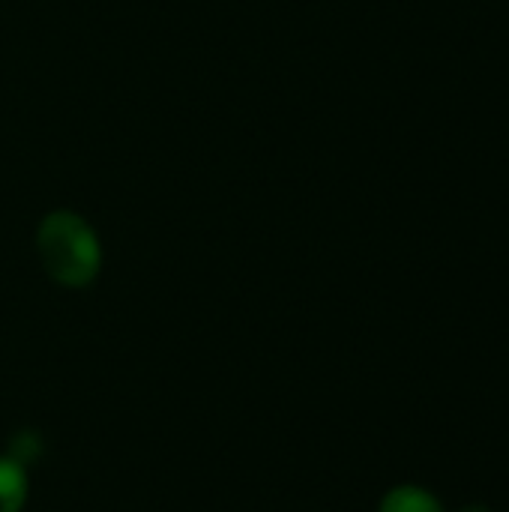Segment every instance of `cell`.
<instances>
[{
	"instance_id": "obj_4",
	"label": "cell",
	"mask_w": 509,
	"mask_h": 512,
	"mask_svg": "<svg viewBox=\"0 0 509 512\" xmlns=\"http://www.w3.org/2000/svg\"><path fill=\"white\" fill-rule=\"evenodd\" d=\"M42 456V438L33 432V429H18L12 438H9V450H6V459L15 462L18 468H33L36 459Z\"/></svg>"
},
{
	"instance_id": "obj_1",
	"label": "cell",
	"mask_w": 509,
	"mask_h": 512,
	"mask_svg": "<svg viewBox=\"0 0 509 512\" xmlns=\"http://www.w3.org/2000/svg\"><path fill=\"white\" fill-rule=\"evenodd\" d=\"M36 252L45 273L63 288L90 285L102 267V246L93 228L69 210H54L39 222Z\"/></svg>"
},
{
	"instance_id": "obj_5",
	"label": "cell",
	"mask_w": 509,
	"mask_h": 512,
	"mask_svg": "<svg viewBox=\"0 0 509 512\" xmlns=\"http://www.w3.org/2000/svg\"><path fill=\"white\" fill-rule=\"evenodd\" d=\"M459 512H492L489 507H483V504H471V507H462Z\"/></svg>"
},
{
	"instance_id": "obj_2",
	"label": "cell",
	"mask_w": 509,
	"mask_h": 512,
	"mask_svg": "<svg viewBox=\"0 0 509 512\" xmlns=\"http://www.w3.org/2000/svg\"><path fill=\"white\" fill-rule=\"evenodd\" d=\"M27 504V471L0 456V512H21Z\"/></svg>"
},
{
	"instance_id": "obj_3",
	"label": "cell",
	"mask_w": 509,
	"mask_h": 512,
	"mask_svg": "<svg viewBox=\"0 0 509 512\" xmlns=\"http://www.w3.org/2000/svg\"><path fill=\"white\" fill-rule=\"evenodd\" d=\"M378 512H444L438 498L426 489H417V486H399V489H390L381 501V510Z\"/></svg>"
}]
</instances>
